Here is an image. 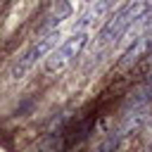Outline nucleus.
Wrapping results in <instances>:
<instances>
[{
    "label": "nucleus",
    "mask_w": 152,
    "mask_h": 152,
    "mask_svg": "<svg viewBox=\"0 0 152 152\" xmlns=\"http://www.w3.org/2000/svg\"><path fill=\"white\" fill-rule=\"evenodd\" d=\"M147 116H150V107L147 104H140V107H133L128 114H124V119H121V124L116 126V131H114V135L121 140L124 135H131V133H135V131H140V126L147 121Z\"/></svg>",
    "instance_id": "20e7f679"
},
{
    "label": "nucleus",
    "mask_w": 152,
    "mask_h": 152,
    "mask_svg": "<svg viewBox=\"0 0 152 152\" xmlns=\"http://www.w3.org/2000/svg\"><path fill=\"white\" fill-rule=\"evenodd\" d=\"M86 43H88V33H86V31L74 33L71 38H66L64 43H59V45L45 57V71H48V74H55V71L64 69L74 57H78V52L83 50Z\"/></svg>",
    "instance_id": "7ed1b4c3"
},
{
    "label": "nucleus",
    "mask_w": 152,
    "mask_h": 152,
    "mask_svg": "<svg viewBox=\"0 0 152 152\" xmlns=\"http://www.w3.org/2000/svg\"><path fill=\"white\" fill-rule=\"evenodd\" d=\"M140 50H142V40L138 38L133 45H128V50L124 52V57H121L119 66H131V64H135V62H138V57H140Z\"/></svg>",
    "instance_id": "6e6552de"
},
{
    "label": "nucleus",
    "mask_w": 152,
    "mask_h": 152,
    "mask_svg": "<svg viewBox=\"0 0 152 152\" xmlns=\"http://www.w3.org/2000/svg\"><path fill=\"white\" fill-rule=\"evenodd\" d=\"M59 31H50V33H45V36H40L17 62H14V66H12V78H24L40 59H45L55 48H57V43H59Z\"/></svg>",
    "instance_id": "f03ea898"
},
{
    "label": "nucleus",
    "mask_w": 152,
    "mask_h": 152,
    "mask_svg": "<svg viewBox=\"0 0 152 152\" xmlns=\"http://www.w3.org/2000/svg\"><path fill=\"white\" fill-rule=\"evenodd\" d=\"M150 48H152V43H150Z\"/></svg>",
    "instance_id": "9b49d317"
},
{
    "label": "nucleus",
    "mask_w": 152,
    "mask_h": 152,
    "mask_svg": "<svg viewBox=\"0 0 152 152\" xmlns=\"http://www.w3.org/2000/svg\"><path fill=\"white\" fill-rule=\"evenodd\" d=\"M69 14H71V5L62 0V2H59V5L48 14V19L38 26V31H40L43 36H45V33H50V31H57V26H59L64 19H69Z\"/></svg>",
    "instance_id": "423d86ee"
},
{
    "label": "nucleus",
    "mask_w": 152,
    "mask_h": 152,
    "mask_svg": "<svg viewBox=\"0 0 152 152\" xmlns=\"http://www.w3.org/2000/svg\"><path fill=\"white\" fill-rule=\"evenodd\" d=\"M112 2H114V0H97V2H95L90 10H86V12L81 14V19L76 21V26H74V33H81V31H86L90 24H95L97 19H102V17L109 12Z\"/></svg>",
    "instance_id": "39448f33"
},
{
    "label": "nucleus",
    "mask_w": 152,
    "mask_h": 152,
    "mask_svg": "<svg viewBox=\"0 0 152 152\" xmlns=\"http://www.w3.org/2000/svg\"><path fill=\"white\" fill-rule=\"evenodd\" d=\"M59 147H62V145H59V140H57V138H45V140H43L33 152H59Z\"/></svg>",
    "instance_id": "1a4fd4ad"
},
{
    "label": "nucleus",
    "mask_w": 152,
    "mask_h": 152,
    "mask_svg": "<svg viewBox=\"0 0 152 152\" xmlns=\"http://www.w3.org/2000/svg\"><path fill=\"white\" fill-rule=\"evenodd\" d=\"M131 76L133 78H147V76H152V48L138 57V62L131 66Z\"/></svg>",
    "instance_id": "0eeeda50"
},
{
    "label": "nucleus",
    "mask_w": 152,
    "mask_h": 152,
    "mask_svg": "<svg viewBox=\"0 0 152 152\" xmlns=\"http://www.w3.org/2000/svg\"><path fill=\"white\" fill-rule=\"evenodd\" d=\"M147 152H152V142H150V147H147Z\"/></svg>",
    "instance_id": "9d476101"
},
{
    "label": "nucleus",
    "mask_w": 152,
    "mask_h": 152,
    "mask_svg": "<svg viewBox=\"0 0 152 152\" xmlns=\"http://www.w3.org/2000/svg\"><path fill=\"white\" fill-rule=\"evenodd\" d=\"M150 12V0H128L126 5H121L107 21H104V26L100 28V33H97V40L102 43V45H107V43H116L142 14H147Z\"/></svg>",
    "instance_id": "f257e3e1"
}]
</instances>
